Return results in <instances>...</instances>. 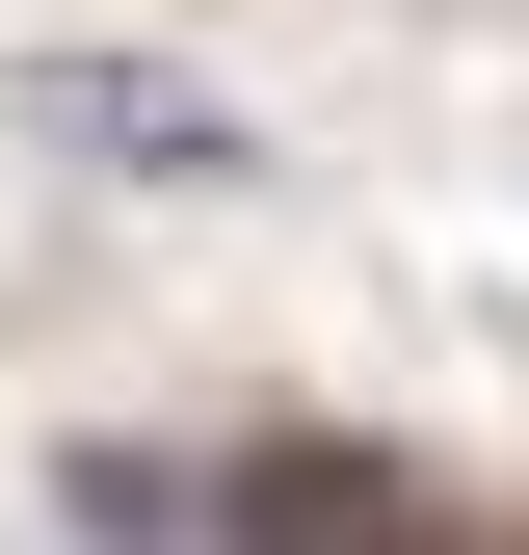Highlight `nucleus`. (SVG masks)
Returning a JSON list of instances; mask_svg holds the SVG:
<instances>
[{
    "label": "nucleus",
    "instance_id": "nucleus-1",
    "mask_svg": "<svg viewBox=\"0 0 529 555\" xmlns=\"http://www.w3.org/2000/svg\"><path fill=\"white\" fill-rule=\"evenodd\" d=\"M27 132H53V159H106V185H238V159H264V132H238L212 80H159V53H53Z\"/></svg>",
    "mask_w": 529,
    "mask_h": 555
}]
</instances>
